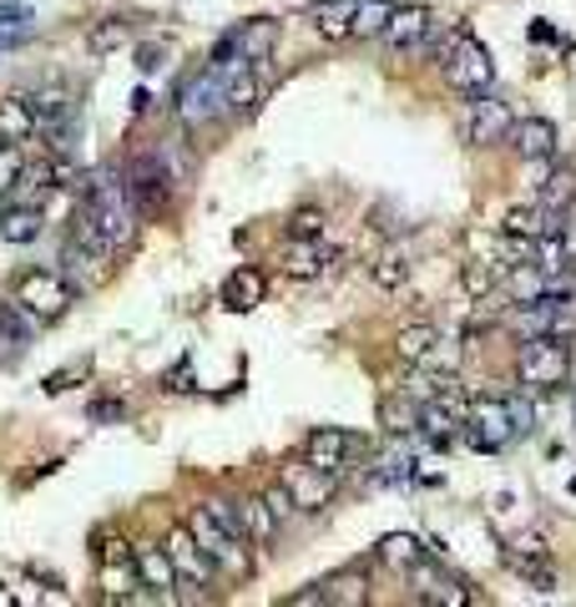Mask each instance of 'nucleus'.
Masks as SVG:
<instances>
[{"label":"nucleus","instance_id":"18","mask_svg":"<svg viewBox=\"0 0 576 607\" xmlns=\"http://www.w3.org/2000/svg\"><path fill=\"white\" fill-rule=\"evenodd\" d=\"M506 143H511V153L521 157V163H551L556 153V127L546 117H516L511 133H506Z\"/></svg>","mask_w":576,"mask_h":607},{"label":"nucleus","instance_id":"24","mask_svg":"<svg viewBox=\"0 0 576 607\" xmlns=\"http://www.w3.org/2000/svg\"><path fill=\"white\" fill-rule=\"evenodd\" d=\"M319 593V607H359V603H370V577H364V567H344V572L324 577V582H314Z\"/></svg>","mask_w":576,"mask_h":607},{"label":"nucleus","instance_id":"33","mask_svg":"<svg viewBox=\"0 0 576 607\" xmlns=\"http://www.w3.org/2000/svg\"><path fill=\"white\" fill-rule=\"evenodd\" d=\"M436 350H440L436 324H410V330H400V340H394V354H400L404 364H430Z\"/></svg>","mask_w":576,"mask_h":607},{"label":"nucleus","instance_id":"39","mask_svg":"<svg viewBox=\"0 0 576 607\" xmlns=\"http://www.w3.org/2000/svg\"><path fill=\"white\" fill-rule=\"evenodd\" d=\"M460 284H466V294H470V298H486L490 288H496V264H490V258H476V264H466Z\"/></svg>","mask_w":576,"mask_h":607},{"label":"nucleus","instance_id":"23","mask_svg":"<svg viewBox=\"0 0 576 607\" xmlns=\"http://www.w3.org/2000/svg\"><path fill=\"white\" fill-rule=\"evenodd\" d=\"M500 562L511 567L521 582H531L536 593H551V587H556V572H551V557H546V547H521V541H516V547H506V552H500Z\"/></svg>","mask_w":576,"mask_h":607},{"label":"nucleus","instance_id":"47","mask_svg":"<svg viewBox=\"0 0 576 607\" xmlns=\"http://www.w3.org/2000/svg\"><path fill=\"white\" fill-rule=\"evenodd\" d=\"M137 67H141V71H157V67H163V46H147V51L137 46Z\"/></svg>","mask_w":576,"mask_h":607},{"label":"nucleus","instance_id":"36","mask_svg":"<svg viewBox=\"0 0 576 607\" xmlns=\"http://www.w3.org/2000/svg\"><path fill=\"white\" fill-rule=\"evenodd\" d=\"M394 0H359L354 6V26H349V41H359V36H380L384 21H390Z\"/></svg>","mask_w":576,"mask_h":607},{"label":"nucleus","instance_id":"9","mask_svg":"<svg viewBox=\"0 0 576 607\" xmlns=\"http://www.w3.org/2000/svg\"><path fill=\"white\" fill-rule=\"evenodd\" d=\"M460 441L470 451H506L516 441L511 415H506V395H480L466 405V420H460Z\"/></svg>","mask_w":576,"mask_h":607},{"label":"nucleus","instance_id":"44","mask_svg":"<svg viewBox=\"0 0 576 607\" xmlns=\"http://www.w3.org/2000/svg\"><path fill=\"white\" fill-rule=\"evenodd\" d=\"M556 233H562L566 264H572V268H576V203H572V208H566V213H562V228H556Z\"/></svg>","mask_w":576,"mask_h":607},{"label":"nucleus","instance_id":"21","mask_svg":"<svg viewBox=\"0 0 576 607\" xmlns=\"http://www.w3.org/2000/svg\"><path fill=\"white\" fill-rule=\"evenodd\" d=\"M562 228V213L541 208V203H516V208H506V218H500V233H511V238H546V233Z\"/></svg>","mask_w":576,"mask_h":607},{"label":"nucleus","instance_id":"6","mask_svg":"<svg viewBox=\"0 0 576 607\" xmlns=\"http://www.w3.org/2000/svg\"><path fill=\"white\" fill-rule=\"evenodd\" d=\"M566 375H572V350H566V340H556V334H531V340H521V350H516V380H521L526 390H562Z\"/></svg>","mask_w":576,"mask_h":607},{"label":"nucleus","instance_id":"26","mask_svg":"<svg viewBox=\"0 0 576 607\" xmlns=\"http://www.w3.org/2000/svg\"><path fill=\"white\" fill-rule=\"evenodd\" d=\"M36 330H41V320H36V314H26L16 298H6V304H0V350H6V354H26V350H31Z\"/></svg>","mask_w":576,"mask_h":607},{"label":"nucleus","instance_id":"12","mask_svg":"<svg viewBox=\"0 0 576 607\" xmlns=\"http://www.w3.org/2000/svg\"><path fill=\"white\" fill-rule=\"evenodd\" d=\"M223 111H228V101H223V71H218V67L193 71V77L177 87V117L193 121V127H203V121L223 117Z\"/></svg>","mask_w":576,"mask_h":607},{"label":"nucleus","instance_id":"28","mask_svg":"<svg viewBox=\"0 0 576 607\" xmlns=\"http://www.w3.org/2000/svg\"><path fill=\"white\" fill-rule=\"evenodd\" d=\"M354 6L359 0H309V21H314L319 36L329 41H349V26H354Z\"/></svg>","mask_w":576,"mask_h":607},{"label":"nucleus","instance_id":"29","mask_svg":"<svg viewBox=\"0 0 576 607\" xmlns=\"http://www.w3.org/2000/svg\"><path fill=\"white\" fill-rule=\"evenodd\" d=\"M500 288H506V298L511 304H536V298L551 294V278L541 274V268L531 264V258H521V264L506 268V278H500Z\"/></svg>","mask_w":576,"mask_h":607},{"label":"nucleus","instance_id":"3","mask_svg":"<svg viewBox=\"0 0 576 607\" xmlns=\"http://www.w3.org/2000/svg\"><path fill=\"white\" fill-rule=\"evenodd\" d=\"M111 248L107 238H101L97 228H91V218L77 208V218H71V233H66V243H61V274H66V284L77 288V294H91V288L107 278V264H111Z\"/></svg>","mask_w":576,"mask_h":607},{"label":"nucleus","instance_id":"30","mask_svg":"<svg viewBox=\"0 0 576 607\" xmlns=\"http://www.w3.org/2000/svg\"><path fill=\"white\" fill-rule=\"evenodd\" d=\"M380 431L390 435H414L420 431V400L414 395H404V390H394V395H384L380 400Z\"/></svg>","mask_w":576,"mask_h":607},{"label":"nucleus","instance_id":"10","mask_svg":"<svg viewBox=\"0 0 576 607\" xmlns=\"http://www.w3.org/2000/svg\"><path fill=\"white\" fill-rule=\"evenodd\" d=\"M279 486L289 491V497H294L299 511H309V517L329 511V507H334V497H339V476L319 471L314 461H289V466L279 471Z\"/></svg>","mask_w":576,"mask_h":607},{"label":"nucleus","instance_id":"22","mask_svg":"<svg viewBox=\"0 0 576 607\" xmlns=\"http://www.w3.org/2000/svg\"><path fill=\"white\" fill-rule=\"evenodd\" d=\"M263 294H269V278H263V268H253V264H238L228 278H223V304H228L233 314L258 310Z\"/></svg>","mask_w":576,"mask_h":607},{"label":"nucleus","instance_id":"5","mask_svg":"<svg viewBox=\"0 0 576 607\" xmlns=\"http://www.w3.org/2000/svg\"><path fill=\"white\" fill-rule=\"evenodd\" d=\"M436 56H440V71H446L450 91H460V97L496 91V61H490V51L476 36H450V41L436 46Z\"/></svg>","mask_w":576,"mask_h":607},{"label":"nucleus","instance_id":"41","mask_svg":"<svg viewBox=\"0 0 576 607\" xmlns=\"http://www.w3.org/2000/svg\"><path fill=\"white\" fill-rule=\"evenodd\" d=\"M506 415H511V431H516V441H526V435L536 431V410H531V400H521V395H506Z\"/></svg>","mask_w":576,"mask_h":607},{"label":"nucleus","instance_id":"7","mask_svg":"<svg viewBox=\"0 0 576 607\" xmlns=\"http://www.w3.org/2000/svg\"><path fill=\"white\" fill-rule=\"evenodd\" d=\"M11 298H16V304H21L26 314H36V320H41V324H56L66 310H71V298H77V288L66 284V274H61V268H46V264H36V268H26V274H16Z\"/></svg>","mask_w":576,"mask_h":607},{"label":"nucleus","instance_id":"16","mask_svg":"<svg viewBox=\"0 0 576 607\" xmlns=\"http://www.w3.org/2000/svg\"><path fill=\"white\" fill-rule=\"evenodd\" d=\"M460 420H466V410H460L456 395H440V400H424L420 405V441L430 446V451H450V446L460 441Z\"/></svg>","mask_w":576,"mask_h":607},{"label":"nucleus","instance_id":"11","mask_svg":"<svg viewBox=\"0 0 576 607\" xmlns=\"http://www.w3.org/2000/svg\"><path fill=\"white\" fill-rule=\"evenodd\" d=\"M273 41H279V21L258 16V21H238L218 46H213V61L207 67H228V61H269Z\"/></svg>","mask_w":576,"mask_h":607},{"label":"nucleus","instance_id":"20","mask_svg":"<svg viewBox=\"0 0 576 607\" xmlns=\"http://www.w3.org/2000/svg\"><path fill=\"white\" fill-rule=\"evenodd\" d=\"M334 258L339 254H329L319 238H289V243H283V254H279V268L289 278H319L329 264H334Z\"/></svg>","mask_w":576,"mask_h":607},{"label":"nucleus","instance_id":"38","mask_svg":"<svg viewBox=\"0 0 576 607\" xmlns=\"http://www.w3.org/2000/svg\"><path fill=\"white\" fill-rule=\"evenodd\" d=\"M21 173H26V153H21V143H0V203L11 198V188L21 183Z\"/></svg>","mask_w":576,"mask_h":607},{"label":"nucleus","instance_id":"42","mask_svg":"<svg viewBox=\"0 0 576 607\" xmlns=\"http://www.w3.org/2000/svg\"><path fill=\"white\" fill-rule=\"evenodd\" d=\"M319 233H324V213L319 208H299L289 218V238H319Z\"/></svg>","mask_w":576,"mask_h":607},{"label":"nucleus","instance_id":"2","mask_svg":"<svg viewBox=\"0 0 576 607\" xmlns=\"http://www.w3.org/2000/svg\"><path fill=\"white\" fill-rule=\"evenodd\" d=\"M187 531H193V541L213 557V567H218L223 582H248L253 577V541L238 537V531H228L213 511L203 507V501L187 511Z\"/></svg>","mask_w":576,"mask_h":607},{"label":"nucleus","instance_id":"19","mask_svg":"<svg viewBox=\"0 0 576 607\" xmlns=\"http://www.w3.org/2000/svg\"><path fill=\"white\" fill-rule=\"evenodd\" d=\"M137 577L141 587H153L157 603H173V587H177V567L167 557V547L157 541H137Z\"/></svg>","mask_w":576,"mask_h":607},{"label":"nucleus","instance_id":"48","mask_svg":"<svg viewBox=\"0 0 576 607\" xmlns=\"http://www.w3.org/2000/svg\"><path fill=\"white\" fill-rule=\"evenodd\" d=\"M0 354H6V350H0Z\"/></svg>","mask_w":576,"mask_h":607},{"label":"nucleus","instance_id":"34","mask_svg":"<svg viewBox=\"0 0 576 607\" xmlns=\"http://www.w3.org/2000/svg\"><path fill=\"white\" fill-rule=\"evenodd\" d=\"M536 203H541V208H551V213H566V208H572V203H576V173H572V167H556V173L541 183Z\"/></svg>","mask_w":576,"mask_h":607},{"label":"nucleus","instance_id":"43","mask_svg":"<svg viewBox=\"0 0 576 607\" xmlns=\"http://www.w3.org/2000/svg\"><path fill=\"white\" fill-rule=\"evenodd\" d=\"M263 501H269V507H273V517H279V521H289V517H294V497H289V491H283V486L279 481H273V486H263Z\"/></svg>","mask_w":576,"mask_h":607},{"label":"nucleus","instance_id":"4","mask_svg":"<svg viewBox=\"0 0 576 607\" xmlns=\"http://www.w3.org/2000/svg\"><path fill=\"white\" fill-rule=\"evenodd\" d=\"M121 188H127V198H131V208L141 213V218H163L167 208H173V198H177V183L173 177V167L163 163V153H137L127 163V173H121Z\"/></svg>","mask_w":576,"mask_h":607},{"label":"nucleus","instance_id":"25","mask_svg":"<svg viewBox=\"0 0 576 607\" xmlns=\"http://www.w3.org/2000/svg\"><path fill=\"white\" fill-rule=\"evenodd\" d=\"M238 531L253 541V547H269V541L283 531V521L273 517V507L263 501V491L258 497H238Z\"/></svg>","mask_w":576,"mask_h":607},{"label":"nucleus","instance_id":"8","mask_svg":"<svg viewBox=\"0 0 576 607\" xmlns=\"http://www.w3.org/2000/svg\"><path fill=\"white\" fill-rule=\"evenodd\" d=\"M304 461H314L319 471L344 481L349 471H364V466H370V441L354 431H339V425H319L304 441Z\"/></svg>","mask_w":576,"mask_h":607},{"label":"nucleus","instance_id":"27","mask_svg":"<svg viewBox=\"0 0 576 607\" xmlns=\"http://www.w3.org/2000/svg\"><path fill=\"white\" fill-rule=\"evenodd\" d=\"M41 133V117H36L31 97H6L0 101V143H31V137Z\"/></svg>","mask_w":576,"mask_h":607},{"label":"nucleus","instance_id":"17","mask_svg":"<svg viewBox=\"0 0 576 607\" xmlns=\"http://www.w3.org/2000/svg\"><path fill=\"white\" fill-rule=\"evenodd\" d=\"M167 557H173L177 577H187V582H203V587H218V567H213V557L203 552L193 541V531H187V521H177L173 531H167Z\"/></svg>","mask_w":576,"mask_h":607},{"label":"nucleus","instance_id":"15","mask_svg":"<svg viewBox=\"0 0 576 607\" xmlns=\"http://www.w3.org/2000/svg\"><path fill=\"white\" fill-rule=\"evenodd\" d=\"M511 101L490 97V91H480V97H466V137L476 147H490V143H506V133H511Z\"/></svg>","mask_w":576,"mask_h":607},{"label":"nucleus","instance_id":"45","mask_svg":"<svg viewBox=\"0 0 576 607\" xmlns=\"http://www.w3.org/2000/svg\"><path fill=\"white\" fill-rule=\"evenodd\" d=\"M87 415H91V420H127V405H121V400H111V395H107V400L97 395V400H91Z\"/></svg>","mask_w":576,"mask_h":607},{"label":"nucleus","instance_id":"37","mask_svg":"<svg viewBox=\"0 0 576 607\" xmlns=\"http://www.w3.org/2000/svg\"><path fill=\"white\" fill-rule=\"evenodd\" d=\"M404 278H410V258H404L400 248H384V254L374 258V284H380V288H400Z\"/></svg>","mask_w":576,"mask_h":607},{"label":"nucleus","instance_id":"13","mask_svg":"<svg viewBox=\"0 0 576 607\" xmlns=\"http://www.w3.org/2000/svg\"><path fill=\"white\" fill-rule=\"evenodd\" d=\"M380 36L394 56H420L430 46V36H436V16L424 11V6H394Z\"/></svg>","mask_w":576,"mask_h":607},{"label":"nucleus","instance_id":"35","mask_svg":"<svg viewBox=\"0 0 576 607\" xmlns=\"http://www.w3.org/2000/svg\"><path fill=\"white\" fill-rule=\"evenodd\" d=\"M137 41V26L127 21V16H117V21H107V26H91V36H87V46L97 56H111V51H121V46H131Z\"/></svg>","mask_w":576,"mask_h":607},{"label":"nucleus","instance_id":"1","mask_svg":"<svg viewBox=\"0 0 576 607\" xmlns=\"http://www.w3.org/2000/svg\"><path fill=\"white\" fill-rule=\"evenodd\" d=\"M81 213L91 218V228L111 243V248H131L137 243V223L141 213L131 208L127 188H121V173H101V177H87L81 183Z\"/></svg>","mask_w":576,"mask_h":607},{"label":"nucleus","instance_id":"32","mask_svg":"<svg viewBox=\"0 0 576 607\" xmlns=\"http://www.w3.org/2000/svg\"><path fill=\"white\" fill-rule=\"evenodd\" d=\"M0 238L36 243L41 238V208H36V203H6V213H0Z\"/></svg>","mask_w":576,"mask_h":607},{"label":"nucleus","instance_id":"14","mask_svg":"<svg viewBox=\"0 0 576 607\" xmlns=\"http://www.w3.org/2000/svg\"><path fill=\"white\" fill-rule=\"evenodd\" d=\"M410 582L420 587V603H436V607H470V603H480V593L466 582V577L446 572V567H430L424 557L410 567Z\"/></svg>","mask_w":576,"mask_h":607},{"label":"nucleus","instance_id":"40","mask_svg":"<svg viewBox=\"0 0 576 607\" xmlns=\"http://www.w3.org/2000/svg\"><path fill=\"white\" fill-rule=\"evenodd\" d=\"M81 380H91V360H71L66 370H56V375H46V395H61V390H71V385H81Z\"/></svg>","mask_w":576,"mask_h":607},{"label":"nucleus","instance_id":"31","mask_svg":"<svg viewBox=\"0 0 576 607\" xmlns=\"http://www.w3.org/2000/svg\"><path fill=\"white\" fill-rule=\"evenodd\" d=\"M374 557H380V562L390 567V572H404V577H410V567L424 557V541L410 537V531H390V537H380Z\"/></svg>","mask_w":576,"mask_h":607},{"label":"nucleus","instance_id":"46","mask_svg":"<svg viewBox=\"0 0 576 607\" xmlns=\"http://www.w3.org/2000/svg\"><path fill=\"white\" fill-rule=\"evenodd\" d=\"M163 390H167V395H177V390H193V364H173V370H167V380H163Z\"/></svg>","mask_w":576,"mask_h":607}]
</instances>
